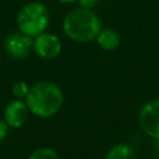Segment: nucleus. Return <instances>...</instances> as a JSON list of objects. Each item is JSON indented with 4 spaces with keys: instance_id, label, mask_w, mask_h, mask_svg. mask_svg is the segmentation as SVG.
<instances>
[{
    "instance_id": "1",
    "label": "nucleus",
    "mask_w": 159,
    "mask_h": 159,
    "mask_svg": "<svg viewBox=\"0 0 159 159\" xmlns=\"http://www.w3.org/2000/svg\"><path fill=\"white\" fill-rule=\"evenodd\" d=\"M102 29V22L93 10L76 7L66 14L62 20V30L65 35L76 42H89L96 40Z\"/></svg>"
},
{
    "instance_id": "2",
    "label": "nucleus",
    "mask_w": 159,
    "mask_h": 159,
    "mask_svg": "<svg viewBox=\"0 0 159 159\" xmlns=\"http://www.w3.org/2000/svg\"><path fill=\"white\" fill-rule=\"evenodd\" d=\"M25 99L31 113L41 118H47L60 112L63 102V94L56 83L41 81L29 89Z\"/></svg>"
},
{
    "instance_id": "3",
    "label": "nucleus",
    "mask_w": 159,
    "mask_h": 159,
    "mask_svg": "<svg viewBox=\"0 0 159 159\" xmlns=\"http://www.w3.org/2000/svg\"><path fill=\"white\" fill-rule=\"evenodd\" d=\"M50 11L40 1H30L22 5L16 16V25L20 32L35 37L46 31L50 25Z\"/></svg>"
},
{
    "instance_id": "4",
    "label": "nucleus",
    "mask_w": 159,
    "mask_h": 159,
    "mask_svg": "<svg viewBox=\"0 0 159 159\" xmlns=\"http://www.w3.org/2000/svg\"><path fill=\"white\" fill-rule=\"evenodd\" d=\"M138 122L149 138L159 142V98L150 99L142 106L138 113Z\"/></svg>"
},
{
    "instance_id": "5",
    "label": "nucleus",
    "mask_w": 159,
    "mask_h": 159,
    "mask_svg": "<svg viewBox=\"0 0 159 159\" xmlns=\"http://www.w3.org/2000/svg\"><path fill=\"white\" fill-rule=\"evenodd\" d=\"M32 48L41 58L52 60L56 58L62 51V42L60 37L52 32L43 31L35 36L32 40Z\"/></svg>"
},
{
    "instance_id": "6",
    "label": "nucleus",
    "mask_w": 159,
    "mask_h": 159,
    "mask_svg": "<svg viewBox=\"0 0 159 159\" xmlns=\"http://www.w3.org/2000/svg\"><path fill=\"white\" fill-rule=\"evenodd\" d=\"M4 48L6 53L14 58H24L32 48V37L22 32H12L5 37Z\"/></svg>"
},
{
    "instance_id": "7",
    "label": "nucleus",
    "mask_w": 159,
    "mask_h": 159,
    "mask_svg": "<svg viewBox=\"0 0 159 159\" xmlns=\"http://www.w3.org/2000/svg\"><path fill=\"white\" fill-rule=\"evenodd\" d=\"M29 118V107L20 99L10 102L4 111V120L9 124V127L19 128Z\"/></svg>"
},
{
    "instance_id": "8",
    "label": "nucleus",
    "mask_w": 159,
    "mask_h": 159,
    "mask_svg": "<svg viewBox=\"0 0 159 159\" xmlns=\"http://www.w3.org/2000/svg\"><path fill=\"white\" fill-rule=\"evenodd\" d=\"M96 41L102 50L113 51L118 48V46L120 45V35L114 29L104 27V29H101V31L98 32Z\"/></svg>"
},
{
    "instance_id": "9",
    "label": "nucleus",
    "mask_w": 159,
    "mask_h": 159,
    "mask_svg": "<svg viewBox=\"0 0 159 159\" xmlns=\"http://www.w3.org/2000/svg\"><path fill=\"white\" fill-rule=\"evenodd\" d=\"M104 159H138L135 150L124 143L113 145L106 154Z\"/></svg>"
},
{
    "instance_id": "10",
    "label": "nucleus",
    "mask_w": 159,
    "mask_h": 159,
    "mask_svg": "<svg viewBox=\"0 0 159 159\" xmlns=\"http://www.w3.org/2000/svg\"><path fill=\"white\" fill-rule=\"evenodd\" d=\"M29 159H60V157L51 148H39L30 154Z\"/></svg>"
},
{
    "instance_id": "11",
    "label": "nucleus",
    "mask_w": 159,
    "mask_h": 159,
    "mask_svg": "<svg viewBox=\"0 0 159 159\" xmlns=\"http://www.w3.org/2000/svg\"><path fill=\"white\" fill-rule=\"evenodd\" d=\"M29 87H27V84L25 83V82H22V81H19V82H16L14 86H12V93H14V96L16 97V98H26V96H27V93H29Z\"/></svg>"
},
{
    "instance_id": "12",
    "label": "nucleus",
    "mask_w": 159,
    "mask_h": 159,
    "mask_svg": "<svg viewBox=\"0 0 159 159\" xmlns=\"http://www.w3.org/2000/svg\"><path fill=\"white\" fill-rule=\"evenodd\" d=\"M80 7H83V9H88V10H93L97 4L99 2V0H77L76 1Z\"/></svg>"
},
{
    "instance_id": "13",
    "label": "nucleus",
    "mask_w": 159,
    "mask_h": 159,
    "mask_svg": "<svg viewBox=\"0 0 159 159\" xmlns=\"http://www.w3.org/2000/svg\"><path fill=\"white\" fill-rule=\"evenodd\" d=\"M9 133V124L5 120H0V140H2Z\"/></svg>"
},
{
    "instance_id": "14",
    "label": "nucleus",
    "mask_w": 159,
    "mask_h": 159,
    "mask_svg": "<svg viewBox=\"0 0 159 159\" xmlns=\"http://www.w3.org/2000/svg\"><path fill=\"white\" fill-rule=\"evenodd\" d=\"M55 1H57L58 4H63V5H68V4H73V2H76L77 0H55Z\"/></svg>"
}]
</instances>
